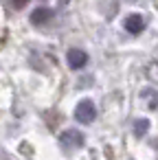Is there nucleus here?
Returning a JSON list of instances; mask_svg holds the SVG:
<instances>
[{
  "label": "nucleus",
  "instance_id": "0eeeda50",
  "mask_svg": "<svg viewBox=\"0 0 158 160\" xmlns=\"http://www.w3.org/2000/svg\"><path fill=\"white\" fill-rule=\"evenodd\" d=\"M147 132H149V121H147V118H138V121L134 123V134H136L138 138H143Z\"/></svg>",
  "mask_w": 158,
  "mask_h": 160
},
{
  "label": "nucleus",
  "instance_id": "39448f33",
  "mask_svg": "<svg viewBox=\"0 0 158 160\" xmlns=\"http://www.w3.org/2000/svg\"><path fill=\"white\" fill-rule=\"evenodd\" d=\"M51 18H53V11H51V9H46V7H40V9H35V11L31 13V22H33L35 27L46 24Z\"/></svg>",
  "mask_w": 158,
  "mask_h": 160
},
{
  "label": "nucleus",
  "instance_id": "423d86ee",
  "mask_svg": "<svg viewBox=\"0 0 158 160\" xmlns=\"http://www.w3.org/2000/svg\"><path fill=\"white\" fill-rule=\"evenodd\" d=\"M140 99L147 103V108H149V110H156V108H158V90L145 88V90L140 92Z\"/></svg>",
  "mask_w": 158,
  "mask_h": 160
},
{
  "label": "nucleus",
  "instance_id": "7ed1b4c3",
  "mask_svg": "<svg viewBox=\"0 0 158 160\" xmlns=\"http://www.w3.org/2000/svg\"><path fill=\"white\" fill-rule=\"evenodd\" d=\"M123 27H125V31H127V33L138 35V33L145 29V18H143L140 13H132V16H127V18H125Z\"/></svg>",
  "mask_w": 158,
  "mask_h": 160
},
{
  "label": "nucleus",
  "instance_id": "6e6552de",
  "mask_svg": "<svg viewBox=\"0 0 158 160\" xmlns=\"http://www.w3.org/2000/svg\"><path fill=\"white\" fill-rule=\"evenodd\" d=\"M147 77H149L154 83H158V62H151V64L147 66Z\"/></svg>",
  "mask_w": 158,
  "mask_h": 160
},
{
  "label": "nucleus",
  "instance_id": "f257e3e1",
  "mask_svg": "<svg viewBox=\"0 0 158 160\" xmlns=\"http://www.w3.org/2000/svg\"><path fill=\"white\" fill-rule=\"evenodd\" d=\"M94 116H97V108H94V103H92L90 99H84V101L77 103V108H75V118H77L79 123L88 125V123L94 121Z\"/></svg>",
  "mask_w": 158,
  "mask_h": 160
},
{
  "label": "nucleus",
  "instance_id": "20e7f679",
  "mask_svg": "<svg viewBox=\"0 0 158 160\" xmlns=\"http://www.w3.org/2000/svg\"><path fill=\"white\" fill-rule=\"evenodd\" d=\"M66 59H68V66H70L73 70H79V68H84V66L88 64V55H86L81 48H70L68 55H66Z\"/></svg>",
  "mask_w": 158,
  "mask_h": 160
},
{
  "label": "nucleus",
  "instance_id": "f03ea898",
  "mask_svg": "<svg viewBox=\"0 0 158 160\" xmlns=\"http://www.w3.org/2000/svg\"><path fill=\"white\" fill-rule=\"evenodd\" d=\"M84 134L77 132V129H66L62 136H59V142L66 151H75V149H81L84 147Z\"/></svg>",
  "mask_w": 158,
  "mask_h": 160
},
{
  "label": "nucleus",
  "instance_id": "1a4fd4ad",
  "mask_svg": "<svg viewBox=\"0 0 158 160\" xmlns=\"http://www.w3.org/2000/svg\"><path fill=\"white\" fill-rule=\"evenodd\" d=\"M11 5H13L16 9H22V7L27 5V0H11Z\"/></svg>",
  "mask_w": 158,
  "mask_h": 160
}]
</instances>
